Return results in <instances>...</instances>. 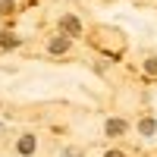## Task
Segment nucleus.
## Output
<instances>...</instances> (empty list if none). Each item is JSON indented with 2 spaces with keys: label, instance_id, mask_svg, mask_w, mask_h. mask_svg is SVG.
Listing matches in <instances>:
<instances>
[{
  "label": "nucleus",
  "instance_id": "f257e3e1",
  "mask_svg": "<svg viewBox=\"0 0 157 157\" xmlns=\"http://www.w3.org/2000/svg\"><path fill=\"white\" fill-rule=\"evenodd\" d=\"M19 151H22V154H32V151H35V138H22V141H19Z\"/></svg>",
  "mask_w": 157,
  "mask_h": 157
},
{
  "label": "nucleus",
  "instance_id": "f03ea898",
  "mask_svg": "<svg viewBox=\"0 0 157 157\" xmlns=\"http://www.w3.org/2000/svg\"><path fill=\"white\" fill-rule=\"evenodd\" d=\"M107 157H120V154H107Z\"/></svg>",
  "mask_w": 157,
  "mask_h": 157
}]
</instances>
